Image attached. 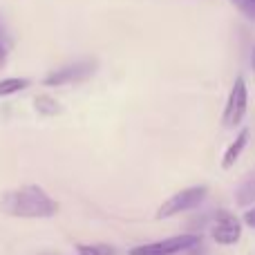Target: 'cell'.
<instances>
[{
    "label": "cell",
    "instance_id": "6da1fadb",
    "mask_svg": "<svg viewBox=\"0 0 255 255\" xmlns=\"http://www.w3.org/2000/svg\"><path fill=\"white\" fill-rule=\"evenodd\" d=\"M2 213L22 220H43V217L56 215L58 204L45 193L40 186H22V188L9 190L0 199Z\"/></svg>",
    "mask_w": 255,
    "mask_h": 255
},
{
    "label": "cell",
    "instance_id": "7a4b0ae2",
    "mask_svg": "<svg viewBox=\"0 0 255 255\" xmlns=\"http://www.w3.org/2000/svg\"><path fill=\"white\" fill-rule=\"evenodd\" d=\"M206 195H208L206 186H193V188H186V190H181V193L172 195L170 199H166V202L159 206L157 220H168V217H175V215H179V213L190 211V208H197L199 204L206 199Z\"/></svg>",
    "mask_w": 255,
    "mask_h": 255
},
{
    "label": "cell",
    "instance_id": "3957f363",
    "mask_svg": "<svg viewBox=\"0 0 255 255\" xmlns=\"http://www.w3.org/2000/svg\"><path fill=\"white\" fill-rule=\"evenodd\" d=\"M199 242H202L199 235H177V238H168L161 240V242L134 247L130 249V255H179L195 249Z\"/></svg>",
    "mask_w": 255,
    "mask_h": 255
},
{
    "label": "cell",
    "instance_id": "277c9868",
    "mask_svg": "<svg viewBox=\"0 0 255 255\" xmlns=\"http://www.w3.org/2000/svg\"><path fill=\"white\" fill-rule=\"evenodd\" d=\"M247 106H249V92H247V83L242 76H238L231 88L229 101L224 108V126L226 128H235L242 124L244 115H247Z\"/></svg>",
    "mask_w": 255,
    "mask_h": 255
},
{
    "label": "cell",
    "instance_id": "5b68a950",
    "mask_svg": "<svg viewBox=\"0 0 255 255\" xmlns=\"http://www.w3.org/2000/svg\"><path fill=\"white\" fill-rule=\"evenodd\" d=\"M213 240L222 247H231V244H238L242 238V224L240 220L229 211H220L215 217V226L211 231Z\"/></svg>",
    "mask_w": 255,
    "mask_h": 255
},
{
    "label": "cell",
    "instance_id": "8992f818",
    "mask_svg": "<svg viewBox=\"0 0 255 255\" xmlns=\"http://www.w3.org/2000/svg\"><path fill=\"white\" fill-rule=\"evenodd\" d=\"M94 63L85 61V63H74V65H67L63 67V70L58 72H52L49 76H45L43 83L49 85V88H54V85H65V83H76V81H83L88 79L90 74L94 72Z\"/></svg>",
    "mask_w": 255,
    "mask_h": 255
},
{
    "label": "cell",
    "instance_id": "52a82bcc",
    "mask_svg": "<svg viewBox=\"0 0 255 255\" xmlns=\"http://www.w3.org/2000/svg\"><path fill=\"white\" fill-rule=\"evenodd\" d=\"M247 141H249V130L244 128V130L233 139V143H231L229 148H226L224 157H222V168H224V170H229V168H233V166H235V161L240 159L242 150L247 148Z\"/></svg>",
    "mask_w": 255,
    "mask_h": 255
},
{
    "label": "cell",
    "instance_id": "ba28073f",
    "mask_svg": "<svg viewBox=\"0 0 255 255\" xmlns=\"http://www.w3.org/2000/svg\"><path fill=\"white\" fill-rule=\"evenodd\" d=\"M235 202L240 206H249L255 202V168L240 181V186L235 188Z\"/></svg>",
    "mask_w": 255,
    "mask_h": 255
},
{
    "label": "cell",
    "instance_id": "9c48e42d",
    "mask_svg": "<svg viewBox=\"0 0 255 255\" xmlns=\"http://www.w3.org/2000/svg\"><path fill=\"white\" fill-rule=\"evenodd\" d=\"M29 85L27 79H2L0 81V97H9V94H16L20 90H25Z\"/></svg>",
    "mask_w": 255,
    "mask_h": 255
},
{
    "label": "cell",
    "instance_id": "30bf717a",
    "mask_svg": "<svg viewBox=\"0 0 255 255\" xmlns=\"http://www.w3.org/2000/svg\"><path fill=\"white\" fill-rule=\"evenodd\" d=\"M34 106H36V110H38L43 117H54V115H58V112H61V106H58L54 99H49V97H36Z\"/></svg>",
    "mask_w": 255,
    "mask_h": 255
},
{
    "label": "cell",
    "instance_id": "8fae6325",
    "mask_svg": "<svg viewBox=\"0 0 255 255\" xmlns=\"http://www.w3.org/2000/svg\"><path fill=\"white\" fill-rule=\"evenodd\" d=\"M79 255H117V251L108 244H79Z\"/></svg>",
    "mask_w": 255,
    "mask_h": 255
},
{
    "label": "cell",
    "instance_id": "7c38bea8",
    "mask_svg": "<svg viewBox=\"0 0 255 255\" xmlns=\"http://www.w3.org/2000/svg\"><path fill=\"white\" fill-rule=\"evenodd\" d=\"M231 2H233L244 16H249L255 20V0H231Z\"/></svg>",
    "mask_w": 255,
    "mask_h": 255
},
{
    "label": "cell",
    "instance_id": "4fadbf2b",
    "mask_svg": "<svg viewBox=\"0 0 255 255\" xmlns=\"http://www.w3.org/2000/svg\"><path fill=\"white\" fill-rule=\"evenodd\" d=\"M7 52H9V40H7V36H4L2 25H0V70H2L4 63H7Z\"/></svg>",
    "mask_w": 255,
    "mask_h": 255
},
{
    "label": "cell",
    "instance_id": "5bb4252c",
    "mask_svg": "<svg viewBox=\"0 0 255 255\" xmlns=\"http://www.w3.org/2000/svg\"><path fill=\"white\" fill-rule=\"evenodd\" d=\"M244 224H249L251 229H255V206L244 213Z\"/></svg>",
    "mask_w": 255,
    "mask_h": 255
},
{
    "label": "cell",
    "instance_id": "9a60e30c",
    "mask_svg": "<svg viewBox=\"0 0 255 255\" xmlns=\"http://www.w3.org/2000/svg\"><path fill=\"white\" fill-rule=\"evenodd\" d=\"M251 65H253V72H255V47H253V54H251Z\"/></svg>",
    "mask_w": 255,
    "mask_h": 255
}]
</instances>
